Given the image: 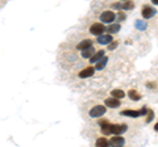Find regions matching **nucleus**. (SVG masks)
I'll use <instances>...</instances> for the list:
<instances>
[{"label": "nucleus", "instance_id": "nucleus-14", "mask_svg": "<svg viewBox=\"0 0 158 147\" xmlns=\"http://www.w3.org/2000/svg\"><path fill=\"white\" fill-rule=\"evenodd\" d=\"M106 55V51H103V50H100V51H96L95 54H94V55L90 58V61L92 62V63H96L98 61H100L103 57Z\"/></svg>", "mask_w": 158, "mask_h": 147}, {"label": "nucleus", "instance_id": "nucleus-21", "mask_svg": "<svg viewBox=\"0 0 158 147\" xmlns=\"http://www.w3.org/2000/svg\"><path fill=\"white\" fill-rule=\"evenodd\" d=\"M136 28L138 29V30H145V29L148 28V24L145 21H142V20H137L136 21Z\"/></svg>", "mask_w": 158, "mask_h": 147}, {"label": "nucleus", "instance_id": "nucleus-28", "mask_svg": "<svg viewBox=\"0 0 158 147\" xmlns=\"http://www.w3.org/2000/svg\"><path fill=\"white\" fill-rule=\"evenodd\" d=\"M154 130H156V131H158V122H157V124L154 125Z\"/></svg>", "mask_w": 158, "mask_h": 147}, {"label": "nucleus", "instance_id": "nucleus-26", "mask_svg": "<svg viewBox=\"0 0 158 147\" xmlns=\"http://www.w3.org/2000/svg\"><path fill=\"white\" fill-rule=\"evenodd\" d=\"M146 87H148V88H156V87H157V84H156V83H152V81H149V83H148V84H146Z\"/></svg>", "mask_w": 158, "mask_h": 147}, {"label": "nucleus", "instance_id": "nucleus-27", "mask_svg": "<svg viewBox=\"0 0 158 147\" xmlns=\"http://www.w3.org/2000/svg\"><path fill=\"white\" fill-rule=\"evenodd\" d=\"M152 3L154 4V6H158V0H152Z\"/></svg>", "mask_w": 158, "mask_h": 147}, {"label": "nucleus", "instance_id": "nucleus-6", "mask_svg": "<svg viewBox=\"0 0 158 147\" xmlns=\"http://www.w3.org/2000/svg\"><path fill=\"white\" fill-rule=\"evenodd\" d=\"M104 30H106V28L100 22H95L90 26V33L94 34V36H100V34L104 33Z\"/></svg>", "mask_w": 158, "mask_h": 147}, {"label": "nucleus", "instance_id": "nucleus-5", "mask_svg": "<svg viewBox=\"0 0 158 147\" xmlns=\"http://www.w3.org/2000/svg\"><path fill=\"white\" fill-rule=\"evenodd\" d=\"M116 18V14L113 13L112 11H104L100 14V20L102 22H106V24H112Z\"/></svg>", "mask_w": 158, "mask_h": 147}, {"label": "nucleus", "instance_id": "nucleus-9", "mask_svg": "<svg viewBox=\"0 0 158 147\" xmlns=\"http://www.w3.org/2000/svg\"><path fill=\"white\" fill-rule=\"evenodd\" d=\"M112 36L111 34H100V36H98V42L100 43V45H108L110 42H112Z\"/></svg>", "mask_w": 158, "mask_h": 147}, {"label": "nucleus", "instance_id": "nucleus-12", "mask_svg": "<svg viewBox=\"0 0 158 147\" xmlns=\"http://www.w3.org/2000/svg\"><path fill=\"white\" fill-rule=\"evenodd\" d=\"M91 46H92V41L91 40H83L82 42L78 43L77 49H78V50H85V49H88V47H91Z\"/></svg>", "mask_w": 158, "mask_h": 147}, {"label": "nucleus", "instance_id": "nucleus-2", "mask_svg": "<svg viewBox=\"0 0 158 147\" xmlns=\"http://www.w3.org/2000/svg\"><path fill=\"white\" fill-rule=\"evenodd\" d=\"M128 126L125 124H111L110 126V134H123L125 133Z\"/></svg>", "mask_w": 158, "mask_h": 147}, {"label": "nucleus", "instance_id": "nucleus-13", "mask_svg": "<svg viewBox=\"0 0 158 147\" xmlns=\"http://www.w3.org/2000/svg\"><path fill=\"white\" fill-rule=\"evenodd\" d=\"M107 63H108V57H106V55H104V57H103L100 61H98V62H96L95 70H99V71L103 70V68H104V67L107 66Z\"/></svg>", "mask_w": 158, "mask_h": 147}, {"label": "nucleus", "instance_id": "nucleus-11", "mask_svg": "<svg viewBox=\"0 0 158 147\" xmlns=\"http://www.w3.org/2000/svg\"><path fill=\"white\" fill-rule=\"evenodd\" d=\"M99 125H100V127H102L103 134L110 135V126H111L110 122L106 121V120H102V121H99Z\"/></svg>", "mask_w": 158, "mask_h": 147}, {"label": "nucleus", "instance_id": "nucleus-18", "mask_svg": "<svg viewBox=\"0 0 158 147\" xmlns=\"http://www.w3.org/2000/svg\"><path fill=\"white\" fill-rule=\"evenodd\" d=\"M107 30H108V33H110V34L117 33L118 30H120V24H112V25H110V28H108Z\"/></svg>", "mask_w": 158, "mask_h": 147}, {"label": "nucleus", "instance_id": "nucleus-19", "mask_svg": "<svg viewBox=\"0 0 158 147\" xmlns=\"http://www.w3.org/2000/svg\"><path fill=\"white\" fill-rule=\"evenodd\" d=\"M96 146L98 147H107V146H110V141L106 138H99L96 141Z\"/></svg>", "mask_w": 158, "mask_h": 147}, {"label": "nucleus", "instance_id": "nucleus-24", "mask_svg": "<svg viewBox=\"0 0 158 147\" xmlns=\"http://www.w3.org/2000/svg\"><path fill=\"white\" fill-rule=\"evenodd\" d=\"M116 17H117L118 20H120V21H123V20H125V13H121V12H118Z\"/></svg>", "mask_w": 158, "mask_h": 147}, {"label": "nucleus", "instance_id": "nucleus-17", "mask_svg": "<svg viewBox=\"0 0 158 147\" xmlns=\"http://www.w3.org/2000/svg\"><path fill=\"white\" fill-rule=\"evenodd\" d=\"M111 96L112 97H116V99H123V97L125 96V92L123 91V89H112L111 91Z\"/></svg>", "mask_w": 158, "mask_h": 147}, {"label": "nucleus", "instance_id": "nucleus-20", "mask_svg": "<svg viewBox=\"0 0 158 147\" xmlns=\"http://www.w3.org/2000/svg\"><path fill=\"white\" fill-rule=\"evenodd\" d=\"M135 8V3L132 2V0H128V2H125L124 4H123L121 9H125V11H131V9Z\"/></svg>", "mask_w": 158, "mask_h": 147}, {"label": "nucleus", "instance_id": "nucleus-8", "mask_svg": "<svg viewBox=\"0 0 158 147\" xmlns=\"http://www.w3.org/2000/svg\"><path fill=\"white\" fill-rule=\"evenodd\" d=\"M94 72H95V68L94 67H86V68H83V70L79 72V77L81 79H86V77H90L94 75Z\"/></svg>", "mask_w": 158, "mask_h": 147}, {"label": "nucleus", "instance_id": "nucleus-1", "mask_svg": "<svg viewBox=\"0 0 158 147\" xmlns=\"http://www.w3.org/2000/svg\"><path fill=\"white\" fill-rule=\"evenodd\" d=\"M120 114L127 116V117H133V118H136V117H140V116H145V114H148V109H146V108H142V109H140V110H131V109H125V110H123Z\"/></svg>", "mask_w": 158, "mask_h": 147}, {"label": "nucleus", "instance_id": "nucleus-15", "mask_svg": "<svg viewBox=\"0 0 158 147\" xmlns=\"http://www.w3.org/2000/svg\"><path fill=\"white\" fill-rule=\"evenodd\" d=\"M94 54H95V50H94V47H88V49H85V50H82V57L88 59V58H91Z\"/></svg>", "mask_w": 158, "mask_h": 147}, {"label": "nucleus", "instance_id": "nucleus-4", "mask_svg": "<svg viewBox=\"0 0 158 147\" xmlns=\"http://www.w3.org/2000/svg\"><path fill=\"white\" fill-rule=\"evenodd\" d=\"M106 106L103 105H96L94 106L92 109H90V117H94V118H98V117H102L103 114H106Z\"/></svg>", "mask_w": 158, "mask_h": 147}, {"label": "nucleus", "instance_id": "nucleus-7", "mask_svg": "<svg viewBox=\"0 0 158 147\" xmlns=\"http://www.w3.org/2000/svg\"><path fill=\"white\" fill-rule=\"evenodd\" d=\"M124 143H125V139L121 137V134H113V137L110 139V146H113V147L123 146Z\"/></svg>", "mask_w": 158, "mask_h": 147}, {"label": "nucleus", "instance_id": "nucleus-23", "mask_svg": "<svg viewBox=\"0 0 158 147\" xmlns=\"http://www.w3.org/2000/svg\"><path fill=\"white\" fill-rule=\"evenodd\" d=\"M117 47V41H112L108 43V50H113V49Z\"/></svg>", "mask_w": 158, "mask_h": 147}, {"label": "nucleus", "instance_id": "nucleus-25", "mask_svg": "<svg viewBox=\"0 0 158 147\" xmlns=\"http://www.w3.org/2000/svg\"><path fill=\"white\" fill-rule=\"evenodd\" d=\"M121 7H123L121 3H113L112 4V8H115V9H121Z\"/></svg>", "mask_w": 158, "mask_h": 147}, {"label": "nucleus", "instance_id": "nucleus-16", "mask_svg": "<svg viewBox=\"0 0 158 147\" xmlns=\"http://www.w3.org/2000/svg\"><path fill=\"white\" fill-rule=\"evenodd\" d=\"M128 96H129V99L133 100V101H138L141 100V95L138 93V92L136 89H131L129 92H128Z\"/></svg>", "mask_w": 158, "mask_h": 147}, {"label": "nucleus", "instance_id": "nucleus-3", "mask_svg": "<svg viewBox=\"0 0 158 147\" xmlns=\"http://www.w3.org/2000/svg\"><path fill=\"white\" fill-rule=\"evenodd\" d=\"M156 13H157L156 8H154V7H152V6H149V4L144 6V7H142V9H141V14H142V17H144L145 20H148V18L153 17Z\"/></svg>", "mask_w": 158, "mask_h": 147}, {"label": "nucleus", "instance_id": "nucleus-29", "mask_svg": "<svg viewBox=\"0 0 158 147\" xmlns=\"http://www.w3.org/2000/svg\"><path fill=\"white\" fill-rule=\"evenodd\" d=\"M124 2H128V0H124Z\"/></svg>", "mask_w": 158, "mask_h": 147}, {"label": "nucleus", "instance_id": "nucleus-10", "mask_svg": "<svg viewBox=\"0 0 158 147\" xmlns=\"http://www.w3.org/2000/svg\"><path fill=\"white\" fill-rule=\"evenodd\" d=\"M104 104L108 106V108H118L120 106V101H118V99H116V97H110V99H106L104 100Z\"/></svg>", "mask_w": 158, "mask_h": 147}, {"label": "nucleus", "instance_id": "nucleus-22", "mask_svg": "<svg viewBox=\"0 0 158 147\" xmlns=\"http://www.w3.org/2000/svg\"><path fill=\"white\" fill-rule=\"evenodd\" d=\"M154 118V112L150 110V109H148V117H146V122L149 124V122Z\"/></svg>", "mask_w": 158, "mask_h": 147}]
</instances>
